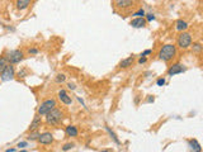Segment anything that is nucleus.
Instances as JSON below:
<instances>
[{
  "label": "nucleus",
  "instance_id": "nucleus-1",
  "mask_svg": "<svg viewBox=\"0 0 203 152\" xmlns=\"http://www.w3.org/2000/svg\"><path fill=\"white\" fill-rule=\"evenodd\" d=\"M175 53H177V47L174 45H165L162 46V48L159 52V59L162 61H170L171 59H174Z\"/></svg>",
  "mask_w": 203,
  "mask_h": 152
},
{
  "label": "nucleus",
  "instance_id": "nucleus-2",
  "mask_svg": "<svg viewBox=\"0 0 203 152\" xmlns=\"http://www.w3.org/2000/svg\"><path fill=\"white\" fill-rule=\"evenodd\" d=\"M46 115H47L46 117V122L48 124H52V126L59 124L61 122V119H62V112L60 109H57V108H53L51 112H48Z\"/></svg>",
  "mask_w": 203,
  "mask_h": 152
},
{
  "label": "nucleus",
  "instance_id": "nucleus-3",
  "mask_svg": "<svg viewBox=\"0 0 203 152\" xmlns=\"http://www.w3.org/2000/svg\"><path fill=\"white\" fill-rule=\"evenodd\" d=\"M56 106V100L55 99H48V100H45L43 103H41L39 108H38V114L39 115H46L48 112Z\"/></svg>",
  "mask_w": 203,
  "mask_h": 152
},
{
  "label": "nucleus",
  "instance_id": "nucleus-4",
  "mask_svg": "<svg viewBox=\"0 0 203 152\" xmlns=\"http://www.w3.org/2000/svg\"><path fill=\"white\" fill-rule=\"evenodd\" d=\"M191 45H192V36H191V33L183 32L182 34H179V37H178V46L182 50L188 48Z\"/></svg>",
  "mask_w": 203,
  "mask_h": 152
},
{
  "label": "nucleus",
  "instance_id": "nucleus-5",
  "mask_svg": "<svg viewBox=\"0 0 203 152\" xmlns=\"http://www.w3.org/2000/svg\"><path fill=\"white\" fill-rule=\"evenodd\" d=\"M22 60H23V52L19 51V50H13V51H10L9 54H8V61H9L11 65L19 63Z\"/></svg>",
  "mask_w": 203,
  "mask_h": 152
},
{
  "label": "nucleus",
  "instance_id": "nucleus-6",
  "mask_svg": "<svg viewBox=\"0 0 203 152\" xmlns=\"http://www.w3.org/2000/svg\"><path fill=\"white\" fill-rule=\"evenodd\" d=\"M0 77H2L3 81H9L14 77V67L11 65H7L4 70L0 72Z\"/></svg>",
  "mask_w": 203,
  "mask_h": 152
},
{
  "label": "nucleus",
  "instance_id": "nucleus-7",
  "mask_svg": "<svg viewBox=\"0 0 203 152\" xmlns=\"http://www.w3.org/2000/svg\"><path fill=\"white\" fill-rule=\"evenodd\" d=\"M38 142L41 145H50L53 142V136L50 133V132H45L42 134H39L38 137Z\"/></svg>",
  "mask_w": 203,
  "mask_h": 152
},
{
  "label": "nucleus",
  "instance_id": "nucleus-8",
  "mask_svg": "<svg viewBox=\"0 0 203 152\" xmlns=\"http://www.w3.org/2000/svg\"><path fill=\"white\" fill-rule=\"evenodd\" d=\"M185 71V67L183 66V65H180V63H175V65H173L169 70H168V74H169V76H173V75H177V74H182V72H184Z\"/></svg>",
  "mask_w": 203,
  "mask_h": 152
},
{
  "label": "nucleus",
  "instance_id": "nucleus-9",
  "mask_svg": "<svg viewBox=\"0 0 203 152\" xmlns=\"http://www.w3.org/2000/svg\"><path fill=\"white\" fill-rule=\"evenodd\" d=\"M114 5L119 9H127L133 7V0H114Z\"/></svg>",
  "mask_w": 203,
  "mask_h": 152
},
{
  "label": "nucleus",
  "instance_id": "nucleus-10",
  "mask_svg": "<svg viewBox=\"0 0 203 152\" xmlns=\"http://www.w3.org/2000/svg\"><path fill=\"white\" fill-rule=\"evenodd\" d=\"M59 99H60L64 104H67V105H70V104L73 103L71 98H70L69 95H67V93H66L65 90H60V91H59Z\"/></svg>",
  "mask_w": 203,
  "mask_h": 152
},
{
  "label": "nucleus",
  "instance_id": "nucleus-11",
  "mask_svg": "<svg viewBox=\"0 0 203 152\" xmlns=\"http://www.w3.org/2000/svg\"><path fill=\"white\" fill-rule=\"evenodd\" d=\"M41 124H42V120H41V117H39V114H38V115H36V117H34L33 122L31 123L29 131H31V132H33V131H37V129H38V127H41Z\"/></svg>",
  "mask_w": 203,
  "mask_h": 152
},
{
  "label": "nucleus",
  "instance_id": "nucleus-12",
  "mask_svg": "<svg viewBox=\"0 0 203 152\" xmlns=\"http://www.w3.org/2000/svg\"><path fill=\"white\" fill-rule=\"evenodd\" d=\"M131 25L133 28H142V27L146 25V20L143 18H136V19L131 20Z\"/></svg>",
  "mask_w": 203,
  "mask_h": 152
},
{
  "label": "nucleus",
  "instance_id": "nucleus-13",
  "mask_svg": "<svg viewBox=\"0 0 203 152\" xmlns=\"http://www.w3.org/2000/svg\"><path fill=\"white\" fill-rule=\"evenodd\" d=\"M188 143H189V146H191L192 152H202V147H201V145L198 143L197 140H189Z\"/></svg>",
  "mask_w": 203,
  "mask_h": 152
},
{
  "label": "nucleus",
  "instance_id": "nucleus-14",
  "mask_svg": "<svg viewBox=\"0 0 203 152\" xmlns=\"http://www.w3.org/2000/svg\"><path fill=\"white\" fill-rule=\"evenodd\" d=\"M133 62H135V57H133V56H131V57H128V59L122 60V61H121V63H119V67H121V68H127V67L132 66V63H133Z\"/></svg>",
  "mask_w": 203,
  "mask_h": 152
},
{
  "label": "nucleus",
  "instance_id": "nucleus-15",
  "mask_svg": "<svg viewBox=\"0 0 203 152\" xmlns=\"http://www.w3.org/2000/svg\"><path fill=\"white\" fill-rule=\"evenodd\" d=\"M65 132H66L67 136H70V137H76L77 133H79L77 132V128L75 126H67L66 129H65Z\"/></svg>",
  "mask_w": 203,
  "mask_h": 152
},
{
  "label": "nucleus",
  "instance_id": "nucleus-16",
  "mask_svg": "<svg viewBox=\"0 0 203 152\" xmlns=\"http://www.w3.org/2000/svg\"><path fill=\"white\" fill-rule=\"evenodd\" d=\"M32 0H17V8L19 10H23L25 8H28V5L31 4Z\"/></svg>",
  "mask_w": 203,
  "mask_h": 152
},
{
  "label": "nucleus",
  "instance_id": "nucleus-17",
  "mask_svg": "<svg viewBox=\"0 0 203 152\" xmlns=\"http://www.w3.org/2000/svg\"><path fill=\"white\" fill-rule=\"evenodd\" d=\"M175 27H177L178 31H185L188 28V23L183 19H179V20H177V23H175Z\"/></svg>",
  "mask_w": 203,
  "mask_h": 152
},
{
  "label": "nucleus",
  "instance_id": "nucleus-18",
  "mask_svg": "<svg viewBox=\"0 0 203 152\" xmlns=\"http://www.w3.org/2000/svg\"><path fill=\"white\" fill-rule=\"evenodd\" d=\"M105 129H107V132H108V133H109V136H111V137L113 138V141H114V142H116L117 145H119V140H118V138H117L116 133H114V132H113V131H112V129H111L109 127H107V126H105Z\"/></svg>",
  "mask_w": 203,
  "mask_h": 152
},
{
  "label": "nucleus",
  "instance_id": "nucleus-19",
  "mask_svg": "<svg viewBox=\"0 0 203 152\" xmlns=\"http://www.w3.org/2000/svg\"><path fill=\"white\" fill-rule=\"evenodd\" d=\"M7 65H8V63H7V59H5V57H0V72L4 70Z\"/></svg>",
  "mask_w": 203,
  "mask_h": 152
},
{
  "label": "nucleus",
  "instance_id": "nucleus-20",
  "mask_svg": "<svg viewBox=\"0 0 203 152\" xmlns=\"http://www.w3.org/2000/svg\"><path fill=\"white\" fill-rule=\"evenodd\" d=\"M38 137H39V133H38L37 131H33V133H31V134H29L28 140H31V141H34V140H38Z\"/></svg>",
  "mask_w": 203,
  "mask_h": 152
},
{
  "label": "nucleus",
  "instance_id": "nucleus-21",
  "mask_svg": "<svg viewBox=\"0 0 203 152\" xmlns=\"http://www.w3.org/2000/svg\"><path fill=\"white\" fill-rule=\"evenodd\" d=\"M193 51H194L196 53H199V52L202 51V46H201L199 43H193Z\"/></svg>",
  "mask_w": 203,
  "mask_h": 152
},
{
  "label": "nucleus",
  "instance_id": "nucleus-22",
  "mask_svg": "<svg viewBox=\"0 0 203 152\" xmlns=\"http://www.w3.org/2000/svg\"><path fill=\"white\" fill-rule=\"evenodd\" d=\"M133 15H135V17H139V18H143V15H145V10H143V9H140L139 11L135 13Z\"/></svg>",
  "mask_w": 203,
  "mask_h": 152
},
{
  "label": "nucleus",
  "instance_id": "nucleus-23",
  "mask_svg": "<svg viewBox=\"0 0 203 152\" xmlns=\"http://www.w3.org/2000/svg\"><path fill=\"white\" fill-rule=\"evenodd\" d=\"M65 80H66V76H65L64 74H59L57 77H56V81H57V82H64Z\"/></svg>",
  "mask_w": 203,
  "mask_h": 152
},
{
  "label": "nucleus",
  "instance_id": "nucleus-24",
  "mask_svg": "<svg viewBox=\"0 0 203 152\" xmlns=\"http://www.w3.org/2000/svg\"><path fill=\"white\" fill-rule=\"evenodd\" d=\"M74 146H75L74 143H66V145L62 147V151H69V150H71Z\"/></svg>",
  "mask_w": 203,
  "mask_h": 152
},
{
  "label": "nucleus",
  "instance_id": "nucleus-25",
  "mask_svg": "<svg viewBox=\"0 0 203 152\" xmlns=\"http://www.w3.org/2000/svg\"><path fill=\"white\" fill-rule=\"evenodd\" d=\"M145 15H146V19L145 20H147V22H151V20L155 19V15L154 14H145Z\"/></svg>",
  "mask_w": 203,
  "mask_h": 152
},
{
  "label": "nucleus",
  "instance_id": "nucleus-26",
  "mask_svg": "<svg viewBox=\"0 0 203 152\" xmlns=\"http://www.w3.org/2000/svg\"><path fill=\"white\" fill-rule=\"evenodd\" d=\"M156 84H157V86H162V85L165 84V79H159Z\"/></svg>",
  "mask_w": 203,
  "mask_h": 152
},
{
  "label": "nucleus",
  "instance_id": "nucleus-27",
  "mask_svg": "<svg viewBox=\"0 0 203 152\" xmlns=\"http://www.w3.org/2000/svg\"><path fill=\"white\" fill-rule=\"evenodd\" d=\"M28 52H29V54H36V53H38V50L37 48H29Z\"/></svg>",
  "mask_w": 203,
  "mask_h": 152
},
{
  "label": "nucleus",
  "instance_id": "nucleus-28",
  "mask_svg": "<svg viewBox=\"0 0 203 152\" xmlns=\"http://www.w3.org/2000/svg\"><path fill=\"white\" fill-rule=\"evenodd\" d=\"M67 88H69V89H71V90H75V89H76L75 84H71V82H70V84H67Z\"/></svg>",
  "mask_w": 203,
  "mask_h": 152
},
{
  "label": "nucleus",
  "instance_id": "nucleus-29",
  "mask_svg": "<svg viewBox=\"0 0 203 152\" xmlns=\"http://www.w3.org/2000/svg\"><path fill=\"white\" fill-rule=\"evenodd\" d=\"M146 61H147V59H146V57L143 56V57H141V59L139 60V63H141V65H142V63H145Z\"/></svg>",
  "mask_w": 203,
  "mask_h": 152
},
{
  "label": "nucleus",
  "instance_id": "nucleus-30",
  "mask_svg": "<svg viewBox=\"0 0 203 152\" xmlns=\"http://www.w3.org/2000/svg\"><path fill=\"white\" fill-rule=\"evenodd\" d=\"M154 100H155L154 96H148V98H147V102L148 103H154Z\"/></svg>",
  "mask_w": 203,
  "mask_h": 152
},
{
  "label": "nucleus",
  "instance_id": "nucleus-31",
  "mask_svg": "<svg viewBox=\"0 0 203 152\" xmlns=\"http://www.w3.org/2000/svg\"><path fill=\"white\" fill-rule=\"evenodd\" d=\"M150 53H151V50H146V51L141 54V56H146V54H150Z\"/></svg>",
  "mask_w": 203,
  "mask_h": 152
},
{
  "label": "nucleus",
  "instance_id": "nucleus-32",
  "mask_svg": "<svg viewBox=\"0 0 203 152\" xmlns=\"http://www.w3.org/2000/svg\"><path fill=\"white\" fill-rule=\"evenodd\" d=\"M27 146V142H19L18 143V147H25Z\"/></svg>",
  "mask_w": 203,
  "mask_h": 152
},
{
  "label": "nucleus",
  "instance_id": "nucleus-33",
  "mask_svg": "<svg viewBox=\"0 0 203 152\" xmlns=\"http://www.w3.org/2000/svg\"><path fill=\"white\" fill-rule=\"evenodd\" d=\"M7 152H15V148H8Z\"/></svg>",
  "mask_w": 203,
  "mask_h": 152
},
{
  "label": "nucleus",
  "instance_id": "nucleus-34",
  "mask_svg": "<svg viewBox=\"0 0 203 152\" xmlns=\"http://www.w3.org/2000/svg\"><path fill=\"white\" fill-rule=\"evenodd\" d=\"M77 100H79V102L81 103V104H83V105H84V100H83V99H81V98H77Z\"/></svg>",
  "mask_w": 203,
  "mask_h": 152
},
{
  "label": "nucleus",
  "instance_id": "nucleus-35",
  "mask_svg": "<svg viewBox=\"0 0 203 152\" xmlns=\"http://www.w3.org/2000/svg\"><path fill=\"white\" fill-rule=\"evenodd\" d=\"M100 152H109V151H100Z\"/></svg>",
  "mask_w": 203,
  "mask_h": 152
},
{
  "label": "nucleus",
  "instance_id": "nucleus-36",
  "mask_svg": "<svg viewBox=\"0 0 203 152\" xmlns=\"http://www.w3.org/2000/svg\"><path fill=\"white\" fill-rule=\"evenodd\" d=\"M20 152H27V151H20Z\"/></svg>",
  "mask_w": 203,
  "mask_h": 152
}]
</instances>
